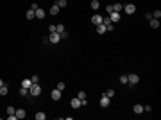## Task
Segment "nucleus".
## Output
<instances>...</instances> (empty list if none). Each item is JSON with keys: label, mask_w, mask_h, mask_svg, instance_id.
<instances>
[{"label": "nucleus", "mask_w": 161, "mask_h": 120, "mask_svg": "<svg viewBox=\"0 0 161 120\" xmlns=\"http://www.w3.org/2000/svg\"><path fill=\"white\" fill-rule=\"evenodd\" d=\"M29 95H31V97H38V95H41V86H39L38 83H34V84L29 88Z\"/></svg>", "instance_id": "nucleus-1"}, {"label": "nucleus", "mask_w": 161, "mask_h": 120, "mask_svg": "<svg viewBox=\"0 0 161 120\" xmlns=\"http://www.w3.org/2000/svg\"><path fill=\"white\" fill-rule=\"evenodd\" d=\"M138 83H140V75H138V74H129V75H127V84H132V86H134V84H138Z\"/></svg>", "instance_id": "nucleus-2"}, {"label": "nucleus", "mask_w": 161, "mask_h": 120, "mask_svg": "<svg viewBox=\"0 0 161 120\" xmlns=\"http://www.w3.org/2000/svg\"><path fill=\"white\" fill-rule=\"evenodd\" d=\"M59 41H61V36H59V32H50L48 43H59Z\"/></svg>", "instance_id": "nucleus-3"}, {"label": "nucleus", "mask_w": 161, "mask_h": 120, "mask_svg": "<svg viewBox=\"0 0 161 120\" xmlns=\"http://www.w3.org/2000/svg\"><path fill=\"white\" fill-rule=\"evenodd\" d=\"M109 102H111V99H109L106 93L100 97V108H108V106H109Z\"/></svg>", "instance_id": "nucleus-4"}, {"label": "nucleus", "mask_w": 161, "mask_h": 120, "mask_svg": "<svg viewBox=\"0 0 161 120\" xmlns=\"http://www.w3.org/2000/svg\"><path fill=\"white\" fill-rule=\"evenodd\" d=\"M124 11L127 14H132V13H136V6L134 4H127V6H124Z\"/></svg>", "instance_id": "nucleus-5"}, {"label": "nucleus", "mask_w": 161, "mask_h": 120, "mask_svg": "<svg viewBox=\"0 0 161 120\" xmlns=\"http://www.w3.org/2000/svg\"><path fill=\"white\" fill-rule=\"evenodd\" d=\"M77 99L80 101V106H86V104H88V101H86V93H84V91H79Z\"/></svg>", "instance_id": "nucleus-6"}, {"label": "nucleus", "mask_w": 161, "mask_h": 120, "mask_svg": "<svg viewBox=\"0 0 161 120\" xmlns=\"http://www.w3.org/2000/svg\"><path fill=\"white\" fill-rule=\"evenodd\" d=\"M109 20L113 23H116V22H120V13H116V11H113V13H109Z\"/></svg>", "instance_id": "nucleus-7"}, {"label": "nucleus", "mask_w": 161, "mask_h": 120, "mask_svg": "<svg viewBox=\"0 0 161 120\" xmlns=\"http://www.w3.org/2000/svg\"><path fill=\"white\" fill-rule=\"evenodd\" d=\"M91 23H95V25L102 23V16H100V14H93L91 16Z\"/></svg>", "instance_id": "nucleus-8"}, {"label": "nucleus", "mask_w": 161, "mask_h": 120, "mask_svg": "<svg viewBox=\"0 0 161 120\" xmlns=\"http://www.w3.org/2000/svg\"><path fill=\"white\" fill-rule=\"evenodd\" d=\"M34 14H36V18H39V20H43V18H45V11H43L41 7H38V9L34 11Z\"/></svg>", "instance_id": "nucleus-9"}, {"label": "nucleus", "mask_w": 161, "mask_h": 120, "mask_svg": "<svg viewBox=\"0 0 161 120\" xmlns=\"http://www.w3.org/2000/svg\"><path fill=\"white\" fill-rule=\"evenodd\" d=\"M52 99H54V101H59V99H61V90H52Z\"/></svg>", "instance_id": "nucleus-10"}, {"label": "nucleus", "mask_w": 161, "mask_h": 120, "mask_svg": "<svg viewBox=\"0 0 161 120\" xmlns=\"http://www.w3.org/2000/svg\"><path fill=\"white\" fill-rule=\"evenodd\" d=\"M132 111H134L136 115H142V113H143V106H142V104H134Z\"/></svg>", "instance_id": "nucleus-11"}, {"label": "nucleus", "mask_w": 161, "mask_h": 120, "mask_svg": "<svg viewBox=\"0 0 161 120\" xmlns=\"http://www.w3.org/2000/svg\"><path fill=\"white\" fill-rule=\"evenodd\" d=\"M70 106H72L73 109H77V108H80V101H79V99H72V101H70Z\"/></svg>", "instance_id": "nucleus-12"}, {"label": "nucleus", "mask_w": 161, "mask_h": 120, "mask_svg": "<svg viewBox=\"0 0 161 120\" xmlns=\"http://www.w3.org/2000/svg\"><path fill=\"white\" fill-rule=\"evenodd\" d=\"M50 14H52V16H57V14H59V6H57V4H54V6L50 7Z\"/></svg>", "instance_id": "nucleus-13"}, {"label": "nucleus", "mask_w": 161, "mask_h": 120, "mask_svg": "<svg viewBox=\"0 0 161 120\" xmlns=\"http://www.w3.org/2000/svg\"><path fill=\"white\" fill-rule=\"evenodd\" d=\"M32 86V81H31V79H23V81H22V88H31Z\"/></svg>", "instance_id": "nucleus-14"}, {"label": "nucleus", "mask_w": 161, "mask_h": 120, "mask_svg": "<svg viewBox=\"0 0 161 120\" xmlns=\"http://www.w3.org/2000/svg\"><path fill=\"white\" fill-rule=\"evenodd\" d=\"M14 115H16V118H25V109H16Z\"/></svg>", "instance_id": "nucleus-15"}, {"label": "nucleus", "mask_w": 161, "mask_h": 120, "mask_svg": "<svg viewBox=\"0 0 161 120\" xmlns=\"http://www.w3.org/2000/svg\"><path fill=\"white\" fill-rule=\"evenodd\" d=\"M97 32H98V34H104V32H106V25H104V23H98V25H97Z\"/></svg>", "instance_id": "nucleus-16"}, {"label": "nucleus", "mask_w": 161, "mask_h": 120, "mask_svg": "<svg viewBox=\"0 0 161 120\" xmlns=\"http://www.w3.org/2000/svg\"><path fill=\"white\" fill-rule=\"evenodd\" d=\"M18 95H20V97H29V90H27V88H20Z\"/></svg>", "instance_id": "nucleus-17"}, {"label": "nucleus", "mask_w": 161, "mask_h": 120, "mask_svg": "<svg viewBox=\"0 0 161 120\" xmlns=\"http://www.w3.org/2000/svg\"><path fill=\"white\" fill-rule=\"evenodd\" d=\"M150 27H152V29H159V20H154V18H152V20H150Z\"/></svg>", "instance_id": "nucleus-18"}, {"label": "nucleus", "mask_w": 161, "mask_h": 120, "mask_svg": "<svg viewBox=\"0 0 161 120\" xmlns=\"http://www.w3.org/2000/svg\"><path fill=\"white\" fill-rule=\"evenodd\" d=\"M47 118V115L43 113V111H39V113H36V120H45Z\"/></svg>", "instance_id": "nucleus-19"}, {"label": "nucleus", "mask_w": 161, "mask_h": 120, "mask_svg": "<svg viewBox=\"0 0 161 120\" xmlns=\"http://www.w3.org/2000/svg\"><path fill=\"white\" fill-rule=\"evenodd\" d=\"M90 6H91V9H98L100 7V2H98V0H91Z\"/></svg>", "instance_id": "nucleus-20"}, {"label": "nucleus", "mask_w": 161, "mask_h": 120, "mask_svg": "<svg viewBox=\"0 0 161 120\" xmlns=\"http://www.w3.org/2000/svg\"><path fill=\"white\" fill-rule=\"evenodd\" d=\"M25 16H27V20H32V18H36V14H34V11H32V9H29Z\"/></svg>", "instance_id": "nucleus-21"}, {"label": "nucleus", "mask_w": 161, "mask_h": 120, "mask_svg": "<svg viewBox=\"0 0 161 120\" xmlns=\"http://www.w3.org/2000/svg\"><path fill=\"white\" fill-rule=\"evenodd\" d=\"M152 18H154V20H159V18H161V11H159V9H156V11L152 13Z\"/></svg>", "instance_id": "nucleus-22"}, {"label": "nucleus", "mask_w": 161, "mask_h": 120, "mask_svg": "<svg viewBox=\"0 0 161 120\" xmlns=\"http://www.w3.org/2000/svg\"><path fill=\"white\" fill-rule=\"evenodd\" d=\"M63 31H65V25H63V23H59V25H56V32H59V34H61Z\"/></svg>", "instance_id": "nucleus-23"}, {"label": "nucleus", "mask_w": 161, "mask_h": 120, "mask_svg": "<svg viewBox=\"0 0 161 120\" xmlns=\"http://www.w3.org/2000/svg\"><path fill=\"white\" fill-rule=\"evenodd\" d=\"M0 95H4V97L7 95V86H6V84H4V86H0Z\"/></svg>", "instance_id": "nucleus-24"}, {"label": "nucleus", "mask_w": 161, "mask_h": 120, "mask_svg": "<svg viewBox=\"0 0 161 120\" xmlns=\"http://www.w3.org/2000/svg\"><path fill=\"white\" fill-rule=\"evenodd\" d=\"M57 6H59V9L66 7V0H57Z\"/></svg>", "instance_id": "nucleus-25"}, {"label": "nucleus", "mask_w": 161, "mask_h": 120, "mask_svg": "<svg viewBox=\"0 0 161 120\" xmlns=\"http://www.w3.org/2000/svg\"><path fill=\"white\" fill-rule=\"evenodd\" d=\"M118 81L122 83V84H127V75H120V77H118Z\"/></svg>", "instance_id": "nucleus-26"}, {"label": "nucleus", "mask_w": 161, "mask_h": 120, "mask_svg": "<svg viewBox=\"0 0 161 120\" xmlns=\"http://www.w3.org/2000/svg\"><path fill=\"white\" fill-rule=\"evenodd\" d=\"M106 95H108L109 99H111V97H115V90H113V88H109V90H106Z\"/></svg>", "instance_id": "nucleus-27"}, {"label": "nucleus", "mask_w": 161, "mask_h": 120, "mask_svg": "<svg viewBox=\"0 0 161 120\" xmlns=\"http://www.w3.org/2000/svg\"><path fill=\"white\" fill-rule=\"evenodd\" d=\"M113 7H115V11H116V13H120V11L124 9V6H122V4H115Z\"/></svg>", "instance_id": "nucleus-28"}, {"label": "nucleus", "mask_w": 161, "mask_h": 120, "mask_svg": "<svg viewBox=\"0 0 161 120\" xmlns=\"http://www.w3.org/2000/svg\"><path fill=\"white\" fill-rule=\"evenodd\" d=\"M106 31H115V23H113V22H109V23L106 25Z\"/></svg>", "instance_id": "nucleus-29"}, {"label": "nucleus", "mask_w": 161, "mask_h": 120, "mask_svg": "<svg viewBox=\"0 0 161 120\" xmlns=\"http://www.w3.org/2000/svg\"><path fill=\"white\" fill-rule=\"evenodd\" d=\"M6 111H7V115H14V108H13V106H7Z\"/></svg>", "instance_id": "nucleus-30"}, {"label": "nucleus", "mask_w": 161, "mask_h": 120, "mask_svg": "<svg viewBox=\"0 0 161 120\" xmlns=\"http://www.w3.org/2000/svg\"><path fill=\"white\" fill-rule=\"evenodd\" d=\"M31 81H32V84H34V83H39V75H32Z\"/></svg>", "instance_id": "nucleus-31"}, {"label": "nucleus", "mask_w": 161, "mask_h": 120, "mask_svg": "<svg viewBox=\"0 0 161 120\" xmlns=\"http://www.w3.org/2000/svg\"><path fill=\"white\" fill-rule=\"evenodd\" d=\"M65 88H66V84H65V83H59V84H57V90H61V91H63Z\"/></svg>", "instance_id": "nucleus-32"}, {"label": "nucleus", "mask_w": 161, "mask_h": 120, "mask_svg": "<svg viewBox=\"0 0 161 120\" xmlns=\"http://www.w3.org/2000/svg\"><path fill=\"white\" fill-rule=\"evenodd\" d=\"M59 36H61V39H66V38H68V32H66V31H63Z\"/></svg>", "instance_id": "nucleus-33"}, {"label": "nucleus", "mask_w": 161, "mask_h": 120, "mask_svg": "<svg viewBox=\"0 0 161 120\" xmlns=\"http://www.w3.org/2000/svg\"><path fill=\"white\" fill-rule=\"evenodd\" d=\"M106 11H108V13H113V11H115V7L109 4V6H106Z\"/></svg>", "instance_id": "nucleus-34"}, {"label": "nucleus", "mask_w": 161, "mask_h": 120, "mask_svg": "<svg viewBox=\"0 0 161 120\" xmlns=\"http://www.w3.org/2000/svg\"><path fill=\"white\" fill-rule=\"evenodd\" d=\"M48 32H56V25H48Z\"/></svg>", "instance_id": "nucleus-35"}, {"label": "nucleus", "mask_w": 161, "mask_h": 120, "mask_svg": "<svg viewBox=\"0 0 161 120\" xmlns=\"http://www.w3.org/2000/svg\"><path fill=\"white\" fill-rule=\"evenodd\" d=\"M0 86H4V81H2V79H0Z\"/></svg>", "instance_id": "nucleus-36"}]
</instances>
